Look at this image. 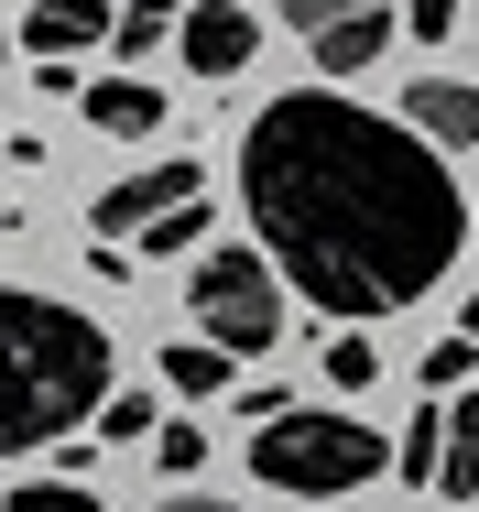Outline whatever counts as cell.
<instances>
[{
    "label": "cell",
    "mask_w": 479,
    "mask_h": 512,
    "mask_svg": "<svg viewBox=\"0 0 479 512\" xmlns=\"http://www.w3.org/2000/svg\"><path fill=\"white\" fill-rule=\"evenodd\" d=\"M240 207L273 273L294 295H316V316H349V327L414 306L469 251V207H458V175L436 164V142L414 120L349 109L338 88H294L251 120Z\"/></svg>",
    "instance_id": "6da1fadb"
},
{
    "label": "cell",
    "mask_w": 479,
    "mask_h": 512,
    "mask_svg": "<svg viewBox=\"0 0 479 512\" xmlns=\"http://www.w3.org/2000/svg\"><path fill=\"white\" fill-rule=\"evenodd\" d=\"M98 404H109V327L0 284V458L98 425Z\"/></svg>",
    "instance_id": "7a4b0ae2"
},
{
    "label": "cell",
    "mask_w": 479,
    "mask_h": 512,
    "mask_svg": "<svg viewBox=\"0 0 479 512\" xmlns=\"http://www.w3.org/2000/svg\"><path fill=\"white\" fill-rule=\"evenodd\" d=\"M382 469H392V447L360 414H327V404H284V414H262V436H251V480L294 491V502H349Z\"/></svg>",
    "instance_id": "3957f363"
},
{
    "label": "cell",
    "mask_w": 479,
    "mask_h": 512,
    "mask_svg": "<svg viewBox=\"0 0 479 512\" xmlns=\"http://www.w3.org/2000/svg\"><path fill=\"white\" fill-rule=\"evenodd\" d=\"M186 306H196V327H207L229 360H251V349H273V338H284V273H273V251L218 240V251H196Z\"/></svg>",
    "instance_id": "277c9868"
},
{
    "label": "cell",
    "mask_w": 479,
    "mask_h": 512,
    "mask_svg": "<svg viewBox=\"0 0 479 512\" xmlns=\"http://www.w3.org/2000/svg\"><path fill=\"white\" fill-rule=\"evenodd\" d=\"M284 22L316 44V66H327V77L382 66V44H392V0H284Z\"/></svg>",
    "instance_id": "5b68a950"
},
{
    "label": "cell",
    "mask_w": 479,
    "mask_h": 512,
    "mask_svg": "<svg viewBox=\"0 0 479 512\" xmlns=\"http://www.w3.org/2000/svg\"><path fill=\"white\" fill-rule=\"evenodd\" d=\"M186 197H207V164H186V153H164L153 175H120V186H109V197L88 207V218H98V240H131L142 218H164V207H186Z\"/></svg>",
    "instance_id": "8992f818"
},
{
    "label": "cell",
    "mask_w": 479,
    "mask_h": 512,
    "mask_svg": "<svg viewBox=\"0 0 479 512\" xmlns=\"http://www.w3.org/2000/svg\"><path fill=\"white\" fill-rule=\"evenodd\" d=\"M175 44H186L196 77H240V66L262 55V33H251V11H240V0H196L186 22H175Z\"/></svg>",
    "instance_id": "52a82bcc"
},
{
    "label": "cell",
    "mask_w": 479,
    "mask_h": 512,
    "mask_svg": "<svg viewBox=\"0 0 479 512\" xmlns=\"http://www.w3.org/2000/svg\"><path fill=\"white\" fill-rule=\"evenodd\" d=\"M11 44H33L44 66H55V55H88V44H109V0H33Z\"/></svg>",
    "instance_id": "ba28073f"
},
{
    "label": "cell",
    "mask_w": 479,
    "mask_h": 512,
    "mask_svg": "<svg viewBox=\"0 0 479 512\" xmlns=\"http://www.w3.org/2000/svg\"><path fill=\"white\" fill-rule=\"evenodd\" d=\"M88 131H109V142H153V131H164V88L131 77V66L98 77V88H88Z\"/></svg>",
    "instance_id": "9c48e42d"
},
{
    "label": "cell",
    "mask_w": 479,
    "mask_h": 512,
    "mask_svg": "<svg viewBox=\"0 0 479 512\" xmlns=\"http://www.w3.org/2000/svg\"><path fill=\"white\" fill-rule=\"evenodd\" d=\"M403 120H414L436 153H469V142H479V88H469V77H425V88L403 99Z\"/></svg>",
    "instance_id": "30bf717a"
},
{
    "label": "cell",
    "mask_w": 479,
    "mask_h": 512,
    "mask_svg": "<svg viewBox=\"0 0 479 512\" xmlns=\"http://www.w3.org/2000/svg\"><path fill=\"white\" fill-rule=\"evenodd\" d=\"M240 382V360L218 349V338H186V349H164V393H186V404H218Z\"/></svg>",
    "instance_id": "8fae6325"
},
{
    "label": "cell",
    "mask_w": 479,
    "mask_h": 512,
    "mask_svg": "<svg viewBox=\"0 0 479 512\" xmlns=\"http://www.w3.org/2000/svg\"><path fill=\"white\" fill-rule=\"evenodd\" d=\"M436 491H447V502H479V382L458 393V414H447V458H436Z\"/></svg>",
    "instance_id": "7c38bea8"
},
{
    "label": "cell",
    "mask_w": 479,
    "mask_h": 512,
    "mask_svg": "<svg viewBox=\"0 0 479 512\" xmlns=\"http://www.w3.org/2000/svg\"><path fill=\"white\" fill-rule=\"evenodd\" d=\"M175 22H186V11H175V0H131V11H109V44H120V55H131V66H142V55H153V44H164V33H175Z\"/></svg>",
    "instance_id": "4fadbf2b"
},
{
    "label": "cell",
    "mask_w": 479,
    "mask_h": 512,
    "mask_svg": "<svg viewBox=\"0 0 479 512\" xmlns=\"http://www.w3.org/2000/svg\"><path fill=\"white\" fill-rule=\"evenodd\" d=\"M392 458H403V480H436V458H447V414L414 404V425H403V447H392Z\"/></svg>",
    "instance_id": "5bb4252c"
},
{
    "label": "cell",
    "mask_w": 479,
    "mask_h": 512,
    "mask_svg": "<svg viewBox=\"0 0 479 512\" xmlns=\"http://www.w3.org/2000/svg\"><path fill=\"white\" fill-rule=\"evenodd\" d=\"M142 240H153V262H164V251H196V240H207V197L164 207V218H142Z\"/></svg>",
    "instance_id": "9a60e30c"
},
{
    "label": "cell",
    "mask_w": 479,
    "mask_h": 512,
    "mask_svg": "<svg viewBox=\"0 0 479 512\" xmlns=\"http://www.w3.org/2000/svg\"><path fill=\"white\" fill-rule=\"evenodd\" d=\"M0 512H98V491H77V480H22Z\"/></svg>",
    "instance_id": "2e32d148"
},
{
    "label": "cell",
    "mask_w": 479,
    "mask_h": 512,
    "mask_svg": "<svg viewBox=\"0 0 479 512\" xmlns=\"http://www.w3.org/2000/svg\"><path fill=\"white\" fill-rule=\"evenodd\" d=\"M153 458H164V469H207V425H186V414L153 425Z\"/></svg>",
    "instance_id": "e0dca14e"
},
{
    "label": "cell",
    "mask_w": 479,
    "mask_h": 512,
    "mask_svg": "<svg viewBox=\"0 0 479 512\" xmlns=\"http://www.w3.org/2000/svg\"><path fill=\"white\" fill-rule=\"evenodd\" d=\"M98 436H153V393H120V382H109V404H98Z\"/></svg>",
    "instance_id": "ac0fdd59"
},
{
    "label": "cell",
    "mask_w": 479,
    "mask_h": 512,
    "mask_svg": "<svg viewBox=\"0 0 479 512\" xmlns=\"http://www.w3.org/2000/svg\"><path fill=\"white\" fill-rule=\"evenodd\" d=\"M479 371V338L469 327H458V338H436V349H425V382H469Z\"/></svg>",
    "instance_id": "d6986e66"
},
{
    "label": "cell",
    "mask_w": 479,
    "mask_h": 512,
    "mask_svg": "<svg viewBox=\"0 0 479 512\" xmlns=\"http://www.w3.org/2000/svg\"><path fill=\"white\" fill-rule=\"evenodd\" d=\"M371 371H382V360H371V338H338V349H327V382H338V393H360Z\"/></svg>",
    "instance_id": "ffe728a7"
},
{
    "label": "cell",
    "mask_w": 479,
    "mask_h": 512,
    "mask_svg": "<svg viewBox=\"0 0 479 512\" xmlns=\"http://www.w3.org/2000/svg\"><path fill=\"white\" fill-rule=\"evenodd\" d=\"M403 11H414V33H425V44H436V33L458 22V0H403Z\"/></svg>",
    "instance_id": "44dd1931"
},
{
    "label": "cell",
    "mask_w": 479,
    "mask_h": 512,
    "mask_svg": "<svg viewBox=\"0 0 479 512\" xmlns=\"http://www.w3.org/2000/svg\"><path fill=\"white\" fill-rule=\"evenodd\" d=\"M164 512H240V502H196V491H186V502H164Z\"/></svg>",
    "instance_id": "7402d4cb"
},
{
    "label": "cell",
    "mask_w": 479,
    "mask_h": 512,
    "mask_svg": "<svg viewBox=\"0 0 479 512\" xmlns=\"http://www.w3.org/2000/svg\"><path fill=\"white\" fill-rule=\"evenodd\" d=\"M469 338H479V295H469Z\"/></svg>",
    "instance_id": "603a6c76"
},
{
    "label": "cell",
    "mask_w": 479,
    "mask_h": 512,
    "mask_svg": "<svg viewBox=\"0 0 479 512\" xmlns=\"http://www.w3.org/2000/svg\"><path fill=\"white\" fill-rule=\"evenodd\" d=\"M0 55H11V22H0Z\"/></svg>",
    "instance_id": "cb8c5ba5"
}]
</instances>
